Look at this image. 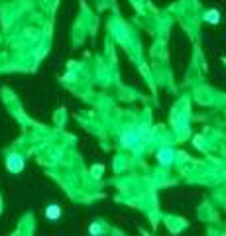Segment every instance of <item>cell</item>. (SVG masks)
<instances>
[{"instance_id":"cell-1","label":"cell","mask_w":226,"mask_h":236,"mask_svg":"<svg viewBox=\"0 0 226 236\" xmlns=\"http://www.w3.org/2000/svg\"><path fill=\"white\" fill-rule=\"evenodd\" d=\"M6 165H8V171H12V173H18V171H22V169H24V159H22V155H18V154L8 155Z\"/></svg>"},{"instance_id":"cell-2","label":"cell","mask_w":226,"mask_h":236,"mask_svg":"<svg viewBox=\"0 0 226 236\" xmlns=\"http://www.w3.org/2000/svg\"><path fill=\"white\" fill-rule=\"evenodd\" d=\"M59 217H61V207H59V205H49L45 209V218H49V221H57Z\"/></svg>"},{"instance_id":"cell-3","label":"cell","mask_w":226,"mask_h":236,"mask_svg":"<svg viewBox=\"0 0 226 236\" xmlns=\"http://www.w3.org/2000/svg\"><path fill=\"white\" fill-rule=\"evenodd\" d=\"M157 159H159L161 163H169L171 159H173V152H171L169 148H163V150L157 154Z\"/></svg>"},{"instance_id":"cell-4","label":"cell","mask_w":226,"mask_h":236,"mask_svg":"<svg viewBox=\"0 0 226 236\" xmlns=\"http://www.w3.org/2000/svg\"><path fill=\"white\" fill-rule=\"evenodd\" d=\"M89 232L90 234H102V228H100V224H90V226H89Z\"/></svg>"},{"instance_id":"cell-5","label":"cell","mask_w":226,"mask_h":236,"mask_svg":"<svg viewBox=\"0 0 226 236\" xmlns=\"http://www.w3.org/2000/svg\"><path fill=\"white\" fill-rule=\"evenodd\" d=\"M207 20L214 22V20H218V14H216V12H208V14H207Z\"/></svg>"}]
</instances>
